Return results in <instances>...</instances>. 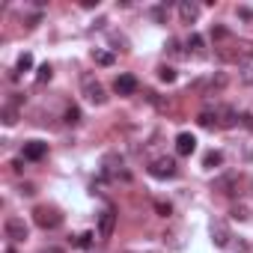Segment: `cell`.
I'll use <instances>...</instances> for the list:
<instances>
[{
	"label": "cell",
	"mask_w": 253,
	"mask_h": 253,
	"mask_svg": "<svg viewBox=\"0 0 253 253\" xmlns=\"http://www.w3.org/2000/svg\"><path fill=\"white\" fill-rule=\"evenodd\" d=\"M113 92L116 95H134L137 92V78L134 75H119L113 81Z\"/></svg>",
	"instance_id": "obj_7"
},
{
	"label": "cell",
	"mask_w": 253,
	"mask_h": 253,
	"mask_svg": "<svg viewBox=\"0 0 253 253\" xmlns=\"http://www.w3.org/2000/svg\"><path fill=\"white\" fill-rule=\"evenodd\" d=\"M21 194H24V197H33V194H36V188H33V185H21Z\"/></svg>",
	"instance_id": "obj_32"
},
{
	"label": "cell",
	"mask_w": 253,
	"mask_h": 253,
	"mask_svg": "<svg viewBox=\"0 0 253 253\" xmlns=\"http://www.w3.org/2000/svg\"><path fill=\"white\" fill-rule=\"evenodd\" d=\"M211 36H214V39H226V36H229V33H226V30H223V27H214V30H211Z\"/></svg>",
	"instance_id": "obj_31"
},
{
	"label": "cell",
	"mask_w": 253,
	"mask_h": 253,
	"mask_svg": "<svg viewBox=\"0 0 253 253\" xmlns=\"http://www.w3.org/2000/svg\"><path fill=\"white\" fill-rule=\"evenodd\" d=\"M226 84V75H217V78H211V89H220Z\"/></svg>",
	"instance_id": "obj_29"
},
{
	"label": "cell",
	"mask_w": 253,
	"mask_h": 253,
	"mask_svg": "<svg viewBox=\"0 0 253 253\" xmlns=\"http://www.w3.org/2000/svg\"><path fill=\"white\" fill-rule=\"evenodd\" d=\"M158 78H161L164 84H173V81H176V69H173V66H161V69H158Z\"/></svg>",
	"instance_id": "obj_22"
},
{
	"label": "cell",
	"mask_w": 253,
	"mask_h": 253,
	"mask_svg": "<svg viewBox=\"0 0 253 253\" xmlns=\"http://www.w3.org/2000/svg\"><path fill=\"white\" fill-rule=\"evenodd\" d=\"M179 18H182V24H194L200 18V6L191 3V0H182L179 3Z\"/></svg>",
	"instance_id": "obj_10"
},
{
	"label": "cell",
	"mask_w": 253,
	"mask_h": 253,
	"mask_svg": "<svg viewBox=\"0 0 253 253\" xmlns=\"http://www.w3.org/2000/svg\"><path fill=\"white\" fill-rule=\"evenodd\" d=\"M24 161H27V158H15V161L9 164V167H12V173H24Z\"/></svg>",
	"instance_id": "obj_28"
},
{
	"label": "cell",
	"mask_w": 253,
	"mask_h": 253,
	"mask_svg": "<svg viewBox=\"0 0 253 253\" xmlns=\"http://www.w3.org/2000/svg\"><path fill=\"white\" fill-rule=\"evenodd\" d=\"M197 122L203 125V128H214V125H220V119H217V110H211V107H206V110L197 116Z\"/></svg>",
	"instance_id": "obj_14"
},
{
	"label": "cell",
	"mask_w": 253,
	"mask_h": 253,
	"mask_svg": "<svg viewBox=\"0 0 253 253\" xmlns=\"http://www.w3.org/2000/svg\"><path fill=\"white\" fill-rule=\"evenodd\" d=\"M229 217H232V220H247V217H250V211H247V206H232Z\"/></svg>",
	"instance_id": "obj_23"
},
{
	"label": "cell",
	"mask_w": 253,
	"mask_h": 253,
	"mask_svg": "<svg viewBox=\"0 0 253 253\" xmlns=\"http://www.w3.org/2000/svg\"><path fill=\"white\" fill-rule=\"evenodd\" d=\"M220 164H223V152L211 149V152L203 155V167H206V170H214V167H220Z\"/></svg>",
	"instance_id": "obj_15"
},
{
	"label": "cell",
	"mask_w": 253,
	"mask_h": 253,
	"mask_svg": "<svg viewBox=\"0 0 253 253\" xmlns=\"http://www.w3.org/2000/svg\"><path fill=\"white\" fill-rule=\"evenodd\" d=\"M155 211H158L161 217H170V214H173V206L164 203V200H155Z\"/></svg>",
	"instance_id": "obj_24"
},
{
	"label": "cell",
	"mask_w": 253,
	"mask_h": 253,
	"mask_svg": "<svg viewBox=\"0 0 253 253\" xmlns=\"http://www.w3.org/2000/svg\"><path fill=\"white\" fill-rule=\"evenodd\" d=\"M217 119H220L223 128H232V125H238V110H235L232 104H223V107L217 110Z\"/></svg>",
	"instance_id": "obj_12"
},
{
	"label": "cell",
	"mask_w": 253,
	"mask_h": 253,
	"mask_svg": "<svg viewBox=\"0 0 253 253\" xmlns=\"http://www.w3.org/2000/svg\"><path fill=\"white\" fill-rule=\"evenodd\" d=\"M42 253H63V247H45Z\"/></svg>",
	"instance_id": "obj_35"
},
{
	"label": "cell",
	"mask_w": 253,
	"mask_h": 253,
	"mask_svg": "<svg viewBox=\"0 0 253 253\" xmlns=\"http://www.w3.org/2000/svg\"><path fill=\"white\" fill-rule=\"evenodd\" d=\"M158 24H167V18H170V6L167 3H158V6H152V12H149Z\"/></svg>",
	"instance_id": "obj_17"
},
{
	"label": "cell",
	"mask_w": 253,
	"mask_h": 253,
	"mask_svg": "<svg viewBox=\"0 0 253 253\" xmlns=\"http://www.w3.org/2000/svg\"><path fill=\"white\" fill-rule=\"evenodd\" d=\"M211 188L220 191V194H238V173H226V176H220Z\"/></svg>",
	"instance_id": "obj_9"
},
{
	"label": "cell",
	"mask_w": 253,
	"mask_h": 253,
	"mask_svg": "<svg viewBox=\"0 0 253 253\" xmlns=\"http://www.w3.org/2000/svg\"><path fill=\"white\" fill-rule=\"evenodd\" d=\"M0 116H3V125H15V122H18V110H15L12 104H6Z\"/></svg>",
	"instance_id": "obj_19"
},
{
	"label": "cell",
	"mask_w": 253,
	"mask_h": 253,
	"mask_svg": "<svg viewBox=\"0 0 253 253\" xmlns=\"http://www.w3.org/2000/svg\"><path fill=\"white\" fill-rule=\"evenodd\" d=\"M81 89H84V98H86L89 104H104V101H107L104 86H101L92 75H84V78H81Z\"/></svg>",
	"instance_id": "obj_1"
},
{
	"label": "cell",
	"mask_w": 253,
	"mask_h": 253,
	"mask_svg": "<svg viewBox=\"0 0 253 253\" xmlns=\"http://www.w3.org/2000/svg\"><path fill=\"white\" fill-rule=\"evenodd\" d=\"M21 101H24V95H21V92H12V107H18Z\"/></svg>",
	"instance_id": "obj_33"
},
{
	"label": "cell",
	"mask_w": 253,
	"mask_h": 253,
	"mask_svg": "<svg viewBox=\"0 0 253 253\" xmlns=\"http://www.w3.org/2000/svg\"><path fill=\"white\" fill-rule=\"evenodd\" d=\"M113 226H116V209L113 206H104V211L98 214V238H110L113 235Z\"/></svg>",
	"instance_id": "obj_5"
},
{
	"label": "cell",
	"mask_w": 253,
	"mask_h": 253,
	"mask_svg": "<svg viewBox=\"0 0 253 253\" xmlns=\"http://www.w3.org/2000/svg\"><path fill=\"white\" fill-rule=\"evenodd\" d=\"M241 81H244V84H253V66H244V69H241Z\"/></svg>",
	"instance_id": "obj_27"
},
{
	"label": "cell",
	"mask_w": 253,
	"mask_h": 253,
	"mask_svg": "<svg viewBox=\"0 0 253 253\" xmlns=\"http://www.w3.org/2000/svg\"><path fill=\"white\" fill-rule=\"evenodd\" d=\"M176 170H179V167H176V161H173V158H167V155H164V158H155V161L149 164V176H152V179H173V176H176Z\"/></svg>",
	"instance_id": "obj_3"
},
{
	"label": "cell",
	"mask_w": 253,
	"mask_h": 253,
	"mask_svg": "<svg viewBox=\"0 0 253 253\" xmlns=\"http://www.w3.org/2000/svg\"><path fill=\"white\" fill-rule=\"evenodd\" d=\"M3 232H6L9 241H24L30 229H27L24 217H15V214H12V217H6V223H3Z\"/></svg>",
	"instance_id": "obj_4"
},
{
	"label": "cell",
	"mask_w": 253,
	"mask_h": 253,
	"mask_svg": "<svg viewBox=\"0 0 253 253\" xmlns=\"http://www.w3.org/2000/svg\"><path fill=\"white\" fill-rule=\"evenodd\" d=\"M33 69V54H21L18 57V66H15V72L21 75V72H30Z\"/></svg>",
	"instance_id": "obj_20"
},
{
	"label": "cell",
	"mask_w": 253,
	"mask_h": 253,
	"mask_svg": "<svg viewBox=\"0 0 253 253\" xmlns=\"http://www.w3.org/2000/svg\"><path fill=\"white\" fill-rule=\"evenodd\" d=\"M194 149H197V137L188 134V131H182V134L176 137V152H179V155H191Z\"/></svg>",
	"instance_id": "obj_11"
},
{
	"label": "cell",
	"mask_w": 253,
	"mask_h": 253,
	"mask_svg": "<svg viewBox=\"0 0 253 253\" xmlns=\"http://www.w3.org/2000/svg\"><path fill=\"white\" fill-rule=\"evenodd\" d=\"M33 220L42 226V229H57L60 223H63V214L57 211V209H48V206H39L36 211H33Z\"/></svg>",
	"instance_id": "obj_2"
},
{
	"label": "cell",
	"mask_w": 253,
	"mask_h": 253,
	"mask_svg": "<svg viewBox=\"0 0 253 253\" xmlns=\"http://www.w3.org/2000/svg\"><path fill=\"white\" fill-rule=\"evenodd\" d=\"M6 253H15V250H12V247H9V250H6Z\"/></svg>",
	"instance_id": "obj_36"
},
{
	"label": "cell",
	"mask_w": 253,
	"mask_h": 253,
	"mask_svg": "<svg viewBox=\"0 0 253 253\" xmlns=\"http://www.w3.org/2000/svg\"><path fill=\"white\" fill-rule=\"evenodd\" d=\"M232 232H229V226L223 223V220H211V241H214V247H229L232 241Z\"/></svg>",
	"instance_id": "obj_6"
},
{
	"label": "cell",
	"mask_w": 253,
	"mask_h": 253,
	"mask_svg": "<svg viewBox=\"0 0 253 253\" xmlns=\"http://www.w3.org/2000/svg\"><path fill=\"white\" fill-rule=\"evenodd\" d=\"M92 238H95L92 232H84V235H78V241H75V244H78L81 250H86V247H92Z\"/></svg>",
	"instance_id": "obj_25"
},
{
	"label": "cell",
	"mask_w": 253,
	"mask_h": 253,
	"mask_svg": "<svg viewBox=\"0 0 253 253\" xmlns=\"http://www.w3.org/2000/svg\"><path fill=\"white\" fill-rule=\"evenodd\" d=\"M81 6H84V9H95V6H98V0H84Z\"/></svg>",
	"instance_id": "obj_34"
},
{
	"label": "cell",
	"mask_w": 253,
	"mask_h": 253,
	"mask_svg": "<svg viewBox=\"0 0 253 253\" xmlns=\"http://www.w3.org/2000/svg\"><path fill=\"white\" fill-rule=\"evenodd\" d=\"M92 60H95V66H104V69L113 66V54L104 51V48H95V51H92Z\"/></svg>",
	"instance_id": "obj_16"
},
{
	"label": "cell",
	"mask_w": 253,
	"mask_h": 253,
	"mask_svg": "<svg viewBox=\"0 0 253 253\" xmlns=\"http://www.w3.org/2000/svg\"><path fill=\"white\" fill-rule=\"evenodd\" d=\"M48 155V143H42V140H27L24 143V158L27 161H42Z\"/></svg>",
	"instance_id": "obj_8"
},
{
	"label": "cell",
	"mask_w": 253,
	"mask_h": 253,
	"mask_svg": "<svg viewBox=\"0 0 253 253\" xmlns=\"http://www.w3.org/2000/svg\"><path fill=\"white\" fill-rule=\"evenodd\" d=\"M241 125H244V128H253V116L250 113H241Z\"/></svg>",
	"instance_id": "obj_30"
},
{
	"label": "cell",
	"mask_w": 253,
	"mask_h": 253,
	"mask_svg": "<svg viewBox=\"0 0 253 253\" xmlns=\"http://www.w3.org/2000/svg\"><path fill=\"white\" fill-rule=\"evenodd\" d=\"M63 119H66L69 125H78V122H81V107L69 104V107H66V113H63Z\"/></svg>",
	"instance_id": "obj_18"
},
{
	"label": "cell",
	"mask_w": 253,
	"mask_h": 253,
	"mask_svg": "<svg viewBox=\"0 0 253 253\" xmlns=\"http://www.w3.org/2000/svg\"><path fill=\"white\" fill-rule=\"evenodd\" d=\"M185 45H188V51H191V54H197V57H203V54H206V39H203L200 33H191Z\"/></svg>",
	"instance_id": "obj_13"
},
{
	"label": "cell",
	"mask_w": 253,
	"mask_h": 253,
	"mask_svg": "<svg viewBox=\"0 0 253 253\" xmlns=\"http://www.w3.org/2000/svg\"><path fill=\"white\" fill-rule=\"evenodd\" d=\"M167 54H176V57L182 54V48H179V39H170V42H167Z\"/></svg>",
	"instance_id": "obj_26"
},
{
	"label": "cell",
	"mask_w": 253,
	"mask_h": 253,
	"mask_svg": "<svg viewBox=\"0 0 253 253\" xmlns=\"http://www.w3.org/2000/svg\"><path fill=\"white\" fill-rule=\"evenodd\" d=\"M51 75H54V69L45 63V66H39V72H36V84H48L51 81Z\"/></svg>",
	"instance_id": "obj_21"
}]
</instances>
